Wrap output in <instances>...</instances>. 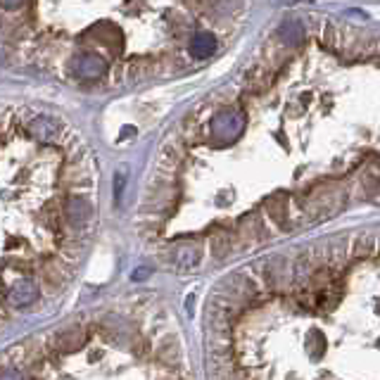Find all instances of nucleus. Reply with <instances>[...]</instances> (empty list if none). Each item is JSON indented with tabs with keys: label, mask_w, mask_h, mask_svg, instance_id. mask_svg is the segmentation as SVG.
I'll list each match as a JSON object with an SVG mask.
<instances>
[{
	"label": "nucleus",
	"mask_w": 380,
	"mask_h": 380,
	"mask_svg": "<svg viewBox=\"0 0 380 380\" xmlns=\"http://www.w3.org/2000/svg\"><path fill=\"white\" fill-rule=\"evenodd\" d=\"M245 129V117L236 110L219 112L217 117L209 122V133L217 138L219 143H233Z\"/></svg>",
	"instance_id": "1"
},
{
	"label": "nucleus",
	"mask_w": 380,
	"mask_h": 380,
	"mask_svg": "<svg viewBox=\"0 0 380 380\" xmlns=\"http://www.w3.org/2000/svg\"><path fill=\"white\" fill-rule=\"evenodd\" d=\"M69 72L76 79H103V76L110 72V62H107V57L98 55V53H79L72 57V62H69Z\"/></svg>",
	"instance_id": "2"
},
{
	"label": "nucleus",
	"mask_w": 380,
	"mask_h": 380,
	"mask_svg": "<svg viewBox=\"0 0 380 380\" xmlns=\"http://www.w3.org/2000/svg\"><path fill=\"white\" fill-rule=\"evenodd\" d=\"M38 297V285L34 281H29V278H24V281H17L15 285L10 288L8 293V302L12 307H29L31 302H34Z\"/></svg>",
	"instance_id": "3"
},
{
	"label": "nucleus",
	"mask_w": 380,
	"mask_h": 380,
	"mask_svg": "<svg viewBox=\"0 0 380 380\" xmlns=\"http://www.w3.org/2000/svg\"><path fill=\"white\" fill-rule=\"evenodd\" d=\"M188 53H190V57H195V60H207V57H212L214 53H217V38H214L212 34L200 31V34H195L193 38H190Z\"/></svg>",
	"instance_id": "4"
},
{
	"label": "nucleus",
	"mask_w": 380,
	"mask_h": 380,
	"mask_svg": "<svg viewBox=\"0 0 380 380\" xmlns=\"http://www.w3.org/2000/svg\"><path fill=\"white\" fill-rule=\"evenodd\" d=\"M91 214H93L91 202L81 198V195H74V198L67 202V217L74 226H84L86 221L91 219Z\"/></svg>",
	"instance_id": "5"
},
{
	"label": "nucleus",
	"mask_w": 380,
	"mask_h": 380,
	"mask_svg": "<svg viewBox=\"0 0 380 380\" xmlns=\"http://www.w3.org/2000/svg\"><path fill=\"white\" fill-rule=\"evenodd\" d=\"M31 136L38 138L41 143H53L57 138V122L50 117H36L29 126Z\"/></svg>",
	"instance_id": "6"
},
{
	"label": "nucleus",
	"mask_w": 380,
	"mask_h": 380,
	"mask_svg": "<svg viewBox=\"0 0 380 380\" xmlns=\"http://www.w3.org/2000/svg\"><path fill=\"white\" fill-rule=\"evenodd\" d=\"M200 257H202V252L198 250V247H183V250L176 252V264H179V269H193V266H198L200 264Z\"/></svg>",
	"instance_id": "7"
},
{
	"label": "nucleus",
	"mask_w": 380,
	"mask_h": 380,
	"mask_svg": "<svg viewBox=\"0 0 380 380\" xmlns=\"http://www.w3.org/2000/svg\"><path fill=\"white\" fill-rule=\"evenodd\" d=\"M86 342V333L84 331H65L57 335V345L62 347V350H76V347H81Z\"/></svg>",
	"instance_id": "8"
},
{
	"label": "nucleus",
	"mask_w": 380,
	"mask_h": 380,
	"mask_svg": "<svg viewBox=\"0 0 380 380\" xmlns=\"http://www.w3.org/2000/svg\"><path fill=\"white\" fill-rule=\"evenodd\" d=\"M281 34L285 36V41L300 43L302 36H304V31H302V24L300 22H285L283 27H281Z\"/></svg>",
	"instance_id": "9"
},
{
	"label": "nucleus",
	"mask_w": 380,
	"mask_h": 380,
	"mask_svg": "<svg viewBox=\"0 0 380 380\" xmlns=\"http://www.w3.org/2000/svg\"><path fill=\"white\" fill-rule=\"evenodd\" d=\"M124 186H126V174L124 171H117V176H114V198H122L124 195Z\"/></svg>",
	"instance_id": "10"
},
{
	"label": "nucleus",
	"mask_w": 380,
	"mask_h": 380,
	"mask_svg": "<svg viewBox=\"0 0 380 380\" xmlns=\"http://www.w3.org/2000/svg\"><path fill=\"white\" fill-rule=\"evenodd\" d=\"M0 380H24V376L17 369H5L0 371Z\"/></svg>",
	"instance_id": "11"
},
{
	"label": "nucleus",
	"mask_w": 380,
	"mask_h": 380,
	"mask_svg": "<svg viewBox=\"0 0 380 380\" xmlns=\"http://www.w3.org/2000/svg\"><path fill=\"white\" fill-rule=\"evenodd\" d=\"M150 276V269H145V266H141V269H136V274H133L131 278L133 281H145V278Z\"/></svg>",
	"instance_id": "12"
}]
</instances>
